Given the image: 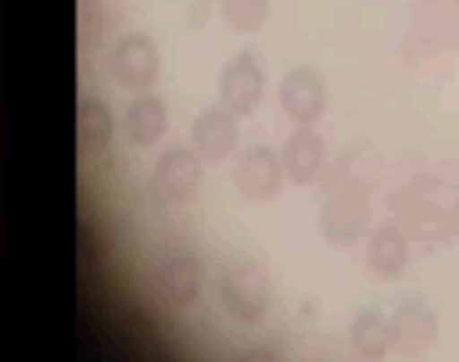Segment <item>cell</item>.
Wrapping results in <instances>:
<instances>
[{
    "instance_id": "cell-1",
    "label": "cell",
    "mask_w": 459,
    "mask_h": 362,
    "mask_svg": "<svg viewBox=\"0 0 459 362\" xmlns=\"http://www.w3.org/2000/svg\"><path fill=\"white\" fill-rule=\"evenodd\" d=\"M202 261L194 247L175 242L161 247L151 263V288L156 298L172 309L196 304L202 293Z\"/></svg>"
},
{
    "instance_id": "cell-2",
    "label": "cell",
    "mask_w": 459,
    "mask_h": 362,
    "mask_svg": "<svg viewBox=\"0 0 459 362\" xmlns=\"http://www.w3.org/2000/svg\"><path fill=\"white\" fill-rule=\"evenodd\" d=\"M218 296L223 309L239 323H258L272 306L269 274L255 261H234L221 272Z\"/></svg>"
},
{
    "instance_id": "cell-3",
    "label": "cell",
    "mask_w": 459,
    "mask_h": 362,
    "mask_svg": "<svg viewBox=\"0 0 459 362\" xmlns=\"http://www.w3.org/2000/svg\"><path fill=\"white\" fill-rule=\"evenodd\" d=\"M204 183L202 159L183 145L167 148L153 164V191L172 207H188L199 199Z\"/></svg>"
},
{
    "instance_id": "cell-4",
    "label": "cell",
    "mask_w": 459,
    "mask_h": 362,
    "mask_svg": "<svg viewBox=\"0 0 459 362\" xmlns=\"http://www.w3.org/2000/svg\"><path fill=\"white\" fill-rule=\"evenodd\" d=\"M161 70V56L151 35L126 32L110 51V78L124 91H148Z\"/></svg>"
},
{
    "instance_id": "cell-5",
    "label": "cell",
    "mask_w": 459,
    "mask_h": 362,
    "mask_svg": "<svg viewBox=\"0 0 459 362\" xmlns=\"http://www.w3.org/2000/svg\"><path fill=\"white\" fill-rule=\"evenodd\" d=\"M266 91V73L261 59L253 51L234 54L218 73V97L221 105L239 116H253Z\"/></svg>"
},
{
    "instance_id": "cell-6",
    "label": "cell",
    "mask_w": 459,
    "mask_h": 362,
    "mask_svg": "<svg viewBox=\"0 0 459 362\" xmlns=\"http://www.w3.org/2000/svg\"><path fill=\"white\" fill-rule=\"evenodd\" d=\"M280 105L299 126L317 124L328 108V83L323 73L309 65L288 70L280 81Z\"/></svg>"
},
{
    "instance_id": "cell-7",
    "label": "cell",
    "mask_w": 459,
    "mask_h": 362,
    "mask_svg": "<svg viewBox=\"0 0 459 362\" xmlns=\"http://www.w3.org/2000/svg\"><path fill=\"white\" fill-rule=\"evenodd\" d=\"M371 218V207H368V196L363 194V188L358 185H344L336 194H331V199L323 207V234L328 242L333 245H352L363 237L366 226Z\"/></svg>"
},
{
    "instance_id": "cell-8",
    "label": "cell",
    "mask_w": 459,
    "mask_h": 362,
    "mask_svg": "<svg viewBox=\"0 0 459 362\" xmlns=\"http://www.w3.org/2000/svg\"><path fill=\"white\" fill-rule=\"evenodd\" d=\"M282 164L269 148H250L234 169V185L247 202H269L282 188Z\"/></svg>"
},
{
    "instance_id": "cell-9",
    "label": "cell",
    "mask_w": 459,
    "mask_h": 362,
    "mask_svg": "<svg viewBox=\"0 0 459 362\" xmlns=\"http://www.w3.org/2000/svg\"><path fill=\"white\" fill-rule=\"evenodd\" d=\"M239 140V124L237 116L221 108L202 110L191 124V142L194 153L204 161H223Z\"/></svg>"
},
{
    "instance_id": "cell-10",
    "label": "cell",
    "mask_w": 459,
    "mask_h": 362,
    "mask_svg": "<svg viewBox=\"0 0 459 362\" xmlns=\"http://www.w3.org/2000/svg\"><path fill=\"white\" fill-rule=\"evenodd\" d=\"M436 336H438V323L425 301L411 298L403 306H398L390 323V339L406 358L425 355L433 347Z\"/></svg>"
},
{
    "instance_id": "cell-11",
    "label": "cell",
    "mask_w": 459,
    "mask_h": 362,
    "mask_svg": "<svg viewBox=\"0 0 459 362\" xmlns=\"http://www.w3.org/2000/svg\"><path fill=\"white\" fill-rule=\"evenodd\" d=\"M167 126H169L167 102L148 91L137 94L121 116V132L126 142H132L134 148L156 145L167 134Z\"/></svg>"
},
{
    "instance_id": "cell-12",
    "label": "cell",
    "mask_w": 459,
    "mask_h": 362,
    "mask_svg": "<svg viewBox=\"0 0 459 362\" xmlns=\"http://www.w3.org/2000/svg\"><path fill=\"white\" fill-rule=\"evenodd\" d=\"M280 164H282V172L293 183H299V185L312 183L325 164V140L312 126H299L285 140Z\"/></svg>"
},
{
    "instance_id": "cell-13",
    "label": "cell",
    "mask_w": 459,
    "mask_h": 362,
    "mask_svg": "<svg viewBox=\"0 0 459 362\" xmlns=\"http://www.w3.org/2000/svg\"><path fill=\"white\" fill-rule=\"evenodd\" d=\"M113 116L108 110L105 102L86 97L78 102V113H75V140H78V151L83 156H100L110 148L113 142Z\"/></svg>"
},
{
    "instance_id": "cell-14",
    "label": "cell",
    "mask_w": 459,
    "mask_h": 362,
    "mask_svg": "<svg viewBox=\"0 0 459 362\" xmlns=\"http://www.w3.org/2000/svg\"><path fill=\"white\" fill-rule=\"evenodd\" d=\"M368 266L385 280H395L409 266V245L398 226H382L368 242Z\"/></svg>"
},
{
    "instance_id": "cell-15",
    "label": "cell",
    "mask_w": 459,
    "mask_h": 362,
    "mask_svg": "<svg viewBox=\"0 0 459 362\" xmlns=\"http://www.w3.org/2000/svg\"><path fill=\"white\" fill-rule=\"evenodd\" d=\"M352 344L368 360L385 358L387 347L393 344V339H390V323H385V317L377 315V312L360 315L355 320V325H352Z\"/></svg>"
},
{
    "instance_id": "cell-16",
    "label": "cell",
    "mask_w": 459,
    "mask_h": 362,
    "mask_svg": "<svg viewBox=\"0 0 459 362\" xmlns=\"http://www.w3.org/2000/svg\"><path fill=\"white\" fill-rule=\"evenodd\" d=\"M272 13V0H221V16L223 22L242 32V35H255L264 30Z\"/></svg>"
},
{
    "instance_id": "cell-17",
    "label": "cell",
    "mask_w": 459,
    "mask_h": 362,
    "mask_svg": "<svg viewBox=\"0 0 459 362\" xmlns=\"http://www.w3.org/2000/svg\"><path fill=\"white\" fill-rule=\"evenodd\" d=\"M239 362H280V358L274 352H269V349H253Z\"/></svg>"
},
{
    "instance_id": "cell-18",
    "label": "cell",
    "mask_w": 459,
    "mask_h": 362,
    "mask_svg": "<svg viewBox=\"0 0 459 362\" xmlns=\"http://www.w3.org/2000/svg\"><path fill=\"white\" fill-rule=\"evenodd\" d=\"M449 220H452V228L459 234V196L457 202H455V207H452V215H449Z\"/></svg>"
}]
</instances>
